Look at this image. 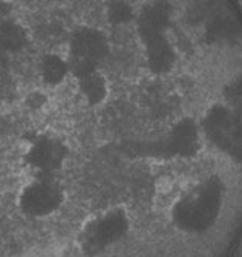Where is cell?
Segmentation results:
<instances>
[{"mask_svg":"<svg viewBox=\"0 0 242 257\" xmlns=\"http://www.w3.org/2000/svg\"><path fill=\"white\" fill-rule=\"evenodd\" d=\"M77 98L87 107L103 106L110 93L109 80L103 71L87 74L77 80Z\"/></svg>","mask_w":242,"mask_h":257,"instance_id":"6da1fadb","label":"cell"}]
</instances>
